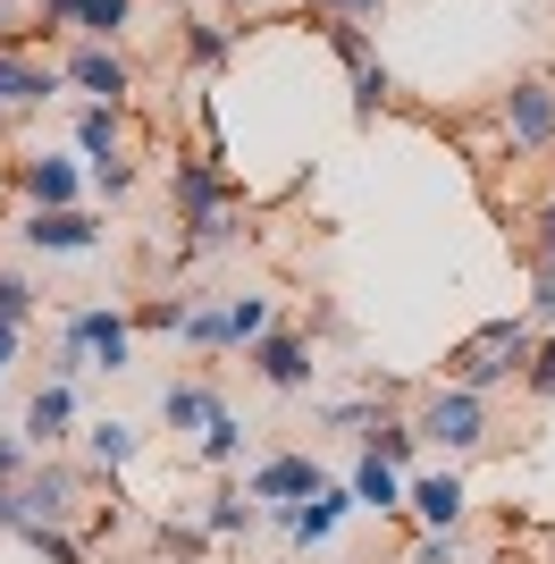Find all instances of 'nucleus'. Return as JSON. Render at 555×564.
<instances>
[{
  "mask_svg": "<svg viewBox=\"0 0 555 564\" xmlns=\"http://www.w3.org/2000/svg\"><path fill=\"white\" fill-rule=\"evenodd\" d=\"M168 194H177V219H185V253H210V245H228V236H236V203H228V169H219V152L177 161Z\"/></svg>",
  "mask_w": 555,
  "mask_h": 564,
  "instance_id": "nucleus-1",
  "label": "nucleus"
},
{
  "mask_svg": "<svg viewBox=\"0 0 555 564\" xmlns=\"http://www.w3.org/2000/svg\"><path fill=\"white\" fill-rule=\"evenodd\" d=\"M531 354H538V329L531 321H488V329H471L455 354H446V371H455V388H505V379L531 371Z\"/></svg>",
  "mask_w": 555,
  "mask_h": 564,
  "instance_id": "nucleus-2",
  "label": "nucleus"
},
{
  "mask_svg": "<svg viewBox=\"0 0 555 564\" xmlns=\"http://www.w3.org/2000/svg\"><path fill=\"white\" fill-rule=\"evenodd\" d=\"M413 430H421V447H438V455H471V447L488 438V397H480V388H455V379H446L438 397L413 413Z\"/></svg>",
  "mask_w": 555,
  "mask_h": 564,
  "instance_id": "nucleus-3",
  "label": "nucleus"
},
{
  "mask_svg": "<svg viewBox=\"0 0 555 564\" xmlns=\"http://www.w3.org/2000/svg\"><path fill=\"white\" fill-rule=\"evenodd\" d=\"M59 337H68V346H85L92 371H127V354H135V312H118V304H76Z\"/></svg>",
  "mask_w": 555,
  "mask_h": 564,
  "instance_id": "nucleus-4",
  "label": "nucleus"
},
{
  "mask_svg": "<svg viewBox=\"0 0 555 564\" xmlns=\"http://www.w3.org/2000/svg\"><path fill=\"white\" fill-rule=\"evenodd\" d=\"M76 497H85V480L68 464H34L18 480V531H59L76 514Z\"/></svg>",
  "mask_w": 555,
  "mask_h": 564,
  "instance_id": "nucleus-5",
  "label": "nucleus"
},
{
  "mask_svg": "<svg viewBox=\"0 0 555 564\" xmlns=\"http://www.w3.org/2000/svg\"><path fill=\"white\" fill-rule=\"evenodd\" d=\"M497 127H505L513 152H547L555 143V85L547 76H522V85L497 101Z\"/></svg>",
  "mask_w": 555,
  "mask_h": 564,
  "instance_id": "nucleus-6",
  "label": "nucleus"
},
{
  "mask_svg": "<svg viewBox=\"0 0 555 564\" xmlns=\"http://www.w3.org/2000/svg\"><path fill=\"white\" fill-rule=\"evenodd\" d=\"M18 186H25V203H34V212H76V203H85V186H92V169L68 161V152H34V161H18Z\"/></svg>",
  "mask_w": 555,
  "mask_h": 564,
  "instance_id": "nucleus-7",
  "label": "nucleus"
},
{
  "mask_svg": "<svg viewBox=\"0 0 555 564\" xmlns=\"http://www.w3.org/2000/svg\"><path fill=\"white\" fill-rule=\"evenodd\" d=\"M244 497L270 506V514H295L303 497H320V464H312V455H270V464H253Z\"/></svg>",
  "mask_w": 555,
  "mask_h": 564,
  "instance_id": "nucleus-8",
  "label": "nucleus"
},
{
  "mask_svg": "<svg viewBox=\"0 0 555 564\" xmlns=\"http://www.w3.org/2000/svg\"><path fill=\"white\" fill-rule=\"evenodd\" d=\"M59 76H68L76 94L110 101V110H118V101H127V94H135V68H127V59H118L110 43H76L68 59H59Z\"/></svg>",
  "mask_w": 555,
  "mask_h": 564,
  "instance_id": "nucleus-9",
  "label": "nucleus"
},
{
  "mask_svg": "<svg viewBox=\"0 0 555 564\" xmlns=\"http://www.w3.org/2000/svg\"><path fill=\"white\" fill-rule=\"evenodd\" d=\"M253 371H261V388H278V397H295V388H312V337H295V329H270L253 346Z\"/></svg>",
  "mask_w": 555,
  "mask_h": 564,
  "instance_id": "nucleus-10",
  "label": "nucleus"
},
{
  "mask_svg": "<svg viewBox=\"0 0 555 564\" xmlns=\"http://www.w3.org/2000/svg\"><path fill=\"white\" fill-rule=\"evenodd\" d=\"M68 76L59 59H34V51H0V110H43Z\"/></svg>",
  "mask_w": 555,
  "mask_h": 564,
  "instance_id": "nucleus-11",
  "label": "nucleus"
},
{
  "mask_svg": "<svg viewBox=\"0 0 555 564\" xmlns=\"http://www.w3.org/2000/svg\"><path fill=\"white\" fill-rule=\"evenodd\" d=\"M51 25H76L85 43H118L127 25H135V0H34Z\"/></svg>",
  "mask_w": 555,
  "mask_h": 564,
  "instance_id": "nucleus-12",
  "label": "nucleus"
},
{
  "mask_svg": "<svg viewBox=\"0 0 555 564\" xmlns=\"http://www.w3.org/2000/svg\"><path fill=\"white\" fill-rule=\"evenodd\" d=\"M471 489H463V471H413V522L421 531H455Z\"/></svg>",
  "mask_w": 555,
  "mask_h": 564,
  "instance_id": "nucleus-13",
  "label": "nucleus"
},
{
  "mask_svg": "<svg viewBox=\"0 0 555 564\" xmlns=\"http://www.w3.org/2000/svg\"><path fill=\"white\" fill-rule=\"evenodd\" d=\"M25 245L34 253H92L101 245V228H92V212H25Z\"/></svg>",
  "mask_w": 555,
  "mask_h": 564,
  "instance_id": "nucleus-14",
  "label": "nucleus"
},
{
  "mask_svg": "<svg viewBox=\"0 0 555 564\" xmlns=\"http://www.w3.org/2000/svg\"><path fill=\"white\" fill-rule=\"evenodd\" d=\"M353 514V489H320V497H303L295 514H278L286 522V540L295 547H320V540H337V522Z\"/></svg>",
  "mask_w": 555,
  "mask_h": 564,
  "instance_id": "nucleus-15",
  "label": "nucleus"
},
{
  "mask_svg": "<svg viewBox=\"0 0 555 564\" xmlns=\"http://www.w3.org/2000/svg\"><path fill=\"white\" fill-rule=\"evenodd\" d=\"M353 506H370V514H404V506H413V480H404V471L395 464H379V455H362V464H353Z\"/></svg>",
  "mask_w": 555,
  "mask_h": 564,
  "instance_id": "nucleus-16",
  "label": "nucleus"
},
{
  "mask_svg": "<svg viewBox=\"0 0 555 564\" xmlns=\"http://www.w3.org/2000/svg\"><path fill=\"white\" fill-rule=\"evenodd\" d=\"M76 152H85V169L127 161V118H118L110 101H85V110H76Z\"/></svg>",
  "mask_w": 555,
  "mask_h": 564,
  "instance_id": "nucleus-17",
  "label": "nucleus"
},
{
  "mask_svg": "<svg viewBox=\"0 0 555 564\" xmlns=\"http://www.w3.org/2000/svg\"><path fill=\"white\" fill-rule=\"evenodd\" d=\"M68 422H76V388H59V379H43V388H34V404H25V438H34V447H59V438H68Z\"/></svg>",
  "mask_w": 555,
  "mask_h": 564,
  "instance_id": "nucleus-18",
  "label": "nucleus"
},
{
  "mask_svg": "<svg viewBox=\"0 0 555 564\" xmlns=\"http://www.w3.org/2000/svg\"><path fill=\"white\" fill-rule=\"evenodd\" d=\"M210 413H219V397H210V388H185V379H168V388H161V422H168V430H203Z\"/></svg>",
  "mask_w": 555,
  "mask_h": 564,
  "instance_id": "nucleus-19",
  "label": "nucleus"
},
{
  "mask_svg": "<svg viewBox=\"0 0 555 564\" xmlns=\"http://www.w3.org/2000/svg\"><path fill=\"white\" fill-rule=\"evenodd\" d=\"M270 329H278L270 295H228V337H236V346H261Z\"/></svg>",
  "mask_w": 555,
  "mask_h": 564,
  "instance_id": "nucleus-20",
  "label": "nucleus"
},
{
  "mask_svg": "<svg viewBox=\"0 0 555 564\" xmlns=\"http://www.w3.org/2000/svg\"><path fill=\"white\" fill-rule=\"evenodd\" d=\"M228 51H236V34L219 18H185V59H194V68H219Z\"/></svg>",
  "mask_w": 555,
  "mask_h": 564,
  "instance_id": "nucleus-21",
  "label": "nucleus"
},
{
  "mask_svg": "<svg viewBox=\"0 0 555 564\" xmlns=\"http://www.w3.org/2000/svg\"><path fill=\"white\" fill-rule=\"evenodd\" d=\"M388 101H395V76L379 68V59H370V68H353V127H370Z\"/></svg>",
  "mask_w": 555,
  "mask_h": 564,
  "instance_id": "nucleus-22",
  "label": "nucleus"
},
{
  "mask_svg": "<svg viewBox=\"0 0 555 564\" xmlns=\"http://www.w3.org/2000/svg\"><path fill=\"white\" fill-rule=\"evenodd\" d=\"M253 514H261V506L244 489H236V497H210V506H203V531H210V540H236V531H253Z\"/></svg>",
  "mask_w": 555,
  "mask_h": 564,
  "instance_id": "nucleus-23",
  "label": "nucleus"
},
{
  "mask_svg": "<svg viewBox=\"0 0 555 564\" xmlns=\"http://www.w3.org/2000/svg\"><path fill=\"white\" fill-rule=\"evenodd\" d=\"M236 455H244V422L219 404V413L203 422V464H236Z\"/></svg>",
  "mask_w": 555,
  "mask_h": 564,
  "instance_id": "nucleus-24",
  "label": "nucleus"
},
{
  "mask_svg": "<svg viewBox=\"0 0 555 564\" xmlns=\"http://www.w3.org/2000/svg\"><path fill=\"white\" fill-rule=\"evenodd\" d=\"M85 447H92V464H101V471H118L127 455H135V430H127V422H92Z\"/></svg>",
  "mask_w": 555,
  "mask_h": 564,
  "instance_id": "nucleus-25",
  "label": "nucleus"
},
{
  "mask_svg": "<svg viewBox=\"0 0 555 564\" xmlns=\"http://www.w3.org/2000/svg\"><path fill=\"white\" fill-rule=\"evenodd\" d=\"M320 43L337 51L346 68H370V34H362V25H353V18H328V25H320Z\"/></svg>",
  "mask_w": 555,
  "mask_h": 564,
  "instance_id": "nucleus-26",
  "label": "nucleus"
},
{
  "mask_svg": "<svg viewBox=\"0 0 555 564\" xmlns=\"http://www.w3.org/2000/svg\"><path fill=\"white\" fill-rule=\"evenodd\" d=\"M185 337H194V346H210V354L236 346V337H228V304H194V312H185Z\"/></svg>",
  "mask_w": 555,
  "mask_h": 564,
  "instance_id": "nucleus-27",
  "label": "nucleus"
},
{
  "mask_svg": "<svg viewBox=\"0 0 555 564\" xmlns=\"http://www.w3.org/2000/svg\"><path fill=\"white\" fill-rule=\"evenodd\" d=\"M152 547H161V556H177V564H194L210 547V531H194V522H161V531H152Z\"/></svg>",
  "mask_w": 555,
  "mask_h": 564,
  "instance_id": "nucleus-28",
  "label": "nucleus"
},
{
  "mask_svg": "<svg viewBox=\"0 0 555 564\" xmlns=\"http://www.w3.org/2000/svg\"><path fill=\"white\" fill-rule=\"evenodd\" d=\"M34 438H25V430H0V480H25V471H34Z\"/></svg>",
  "mask_w": 555,
  "mask_h": 564,
  "instance_id": "nucleus-29",
  "label": "nucleus"
},
{
  "mask_svg": "<svg viewBox=\"0 0 555 564\" xmlns=\"http://www.w3.org/2000/svg\"><path fill=\"white\" fill-rule=\"evenodd\" d=\"M25 540H34V556H43V564H85V547H76L68 531H25Z\"/></svg>",
  "mask_w": 555,
  "mask_h": 564,
  "instance_id": "nucleus-30",
  "label": "nucleus"
},
{
  "mask_svg": "<svg viewBox=\"0 0 555 564\" xmlns=\"http://www.w3.org/2000/svg\"><path fill=\"white\" fill-rule=\"evenodd\" d=\"M522 388H531V397H555V337H538L531 371H522Z\"/></svg>",
  "mask_w": 555,
  "mask_h": 564,
  "instance_id": "nucleus-31",
  "label": "nucleus"
},
{
  "mask_svg": "<svg viewBox=\"0 0 555 564\" xmlns=\"http://www.w3.org/2000/svg\"><path fill=\"white\" fill-rule=\"evenodd\" d=\"M25 312H34V286L0 270V321H18V329H25Z\"/></svg>",
  "mask_w": 555,
  "mask_h": 564,
  "instance_id": "nucleus-32",
  "label": "nucleus"
},
{
  "mask_svg": "<svg viewBox=\"0 0 555 564\" xmlns=\"http://www.w3.org/2000/svg\"><path fill=\"white\" fill-rule=\"evenodd\" d=\"M413 564H463V547H455V531H421V547H413Z\"/></svg>",
  "mask_w": 555,
  "mask_h": 564,
  "instance_id": "nucleus-33",
  "label": "nucleus"
},
{
  "mask_svg": "<svg viewBox=\"0 0 555 564\" xmlns=\"http://www.w3.org/2000/svg\"><path fill=\"white\" fill-rule=\"evenodd\" d=\"M531 270H538V304H531V321H555V253H538Z\"/></svg>",
  "mask_w": 555,
  "mask_h": 564,
  "instance_id": "nucleus-34",
  "label": "nucleus"
},
{
  "mask_svg": "<svg viewBox=\"0 0 555 564\" xmlns=\"http://www.w3.org/2000/svg\"><path fill=\"white\" fill-rule=\"evenodd\" d=\"M127 186H135V161H101L92 169V194H127Z\"/></svg>",
  "mask_w": 555,
  "mask_h": 564,
  "instance_id": "nucleus-35",
  "label": "nucleus"
},
{
  "mask_svg": "<svg viewBox=\"0 0 555 564\" xmlns=\"http://www.w3.org/2000/svg\"><path fill=\"white\" fill-rule=\"evenodd\" d=\"M538 253H555V203L538 212V228H531V261H538Z\"/></svg>",
  "mask_w": 555,
  "mask_h": 564,
  "instance_id": "nucleus-36",
  "label": "nucleus"
},
{
  "mask_svg": "<svg viewBox=\"0 0 555 564\" xmlns=\"http://www.w3.org/2000/svg\"><path fill=\"white\" fill-rule=\"evenodd\" d=\"M0 531H18V480H0Z\"/></svg>",
  "mask_w": 555,
  "mask_h": 564,
  "instance_id": "nucleus-37",
  "label": "nucleus"
},
{
  "mask_svg": "<svg viewBox=\"0 0 555 564\" xmlns=\"http://www.w3.org/2000/svg\"><path fill=\"white\" fill-rule=\"evenodd\" d=\"M18 362V321H0V371Z\"/></svg>",
  "mask_w": 555,
  "mask_h": 564,
  "instance_id": "nucleus-38",
  "label": "nucleus"
},
{
  "mask_svg": "<svg viewBox=\"0 0 555 564\" xmlns=\"http://www.w3.org/2000/svg\"><path fill=\"white\" fill-rule=\"evenodd\" d=\"M379 9H388V0H346V18H353V25H370Z\"/></svg>",
  "mask_w": 555,
  "mask_h": 564,
  "instance_id": "nucleus-39",
  "label": "nucleus"
},
{
  "mask_svg": "<svg viewBox=\"0 0 555 564\" xmlns=\"http://www.w3.org/2000/svg\"><path fill=\"white\" fill-rule=\"evenodd\" d=\"M312 9H337V18H346V0H312Z\"/></svg>",
  "mask_w": 555,
  "mask_h": 564,
  "instance_id": "nucleus-40",
  "label": "nucleus"
}]
</instances>
